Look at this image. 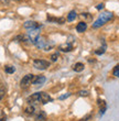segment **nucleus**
Wrapping results in <instances>:
<instances>
[{
  "label": "nucleus",
  "mask_w": 119,
  "mask_h": 121,
  "mask_svg": "<svg viewBox=\"0 0 119 121\" xmlns=\"http://www.w3.org/2000/svg\"><path fill=\"white\" fill-rule=\"evenodd\" d=\"M58 57H60L58 53H54V54L51 55V60H52V62H56V60H58Z\"/></svg>",
  "instance_id": "obj_15"
},
{
  "label": "nucleus",
  "mask_w": 119,
  "mask_h": 121,
  "mask_svg": "<svg viewBox=\"0 0 119 121\" xmlns=\"http://www.w3.org/2000/svg\"><path fill=\"white\" fill-rule=\"evenodd\" d=\"M0 121H4V119H0Z\"/></svg>",
  "instance_id": "obj_24"
},
{
  "label": "nucleus",
  "mask_w": 119,
  "mask_h": 121,
  "mask_svg": "<svg viewBox=\"0 0 119 121\" xmlns=\"http://www.w3.org/2000/svg\"><path fill=\"white\" fill-rule=\"evenodd\" d=\"M87 29V23L86 22H79L77 23V26H76V31L79 32V33H83V32H85Z\"/></svg>",
  "instance_id": "obj_9"
},
{
  "label": "nucleus",
  "mask_w": 119,
  "mask_h": 121,
  "mask_svg": "<svg viewBox=\"0 0 119 121\" xmlns=\"http://www.w3.org/2000/svg\"><path fill=\"white\" fill-rule=\"evenodd\" d=\"M34 77L35 76H34L33 74H28V75H26V76L21 79V82H20L21 87H22V88H26V87H29L30 85H32L33 80H34Z\"/></svg>",
  "instance_id": "obj_4"
},
{
  "label": "nucleus",
  "mask_w": 119,
  "mask_h": 121,
  "mask_svg": "<svg viewBox=\"0 0 119 121\" xmlns=\"http://www.w3.org/2000/svg\"><path fill=\"white\" fill-rule=\"evenodd\" d=\"M113 18H114V14L111 12H109V11L100 13L99 17H98V19L93 23V28L94 29H98V28H100V26H103L105 23H107L108 21H110Z\"/></svg>",
  "instance_id": "obj_1"
},
{
  "label": "nucleus",
  "mask_w": 119,
  "mask_h": 121,
  "mask_svg": "<svg viewBox=\"0 0 119 121\" xmlns=\"http://www.w3.org/2000/svg\"><path fill=\"white\" fill-rule=\"evenodd\" d=\"M89 13H82V17H84V18H86V19L88 20H92V16H88Z\"/></svg>",
  "instance_id": "obj_20"
},
{
  "label": "nucleus",
  "mask_w": 119,
  "mask_h": 121,
  "mask_svg": "<svg viewBox=\"0 0 119 121\" xmlns=\"http://www.w3.org/2000/svg\"><path fill=\"white\" fill-rule=\"evenodd\" d=\"M70 96H71V92H66L65 95L60 96V97H58V99H61V100H63V99H66L67 97H70Z\"/></svg>",
  "instance_id": "obj_18"
},
{
  "label": "nucleus",
  "mask_w": 119,
  "mask_h": 121,
  "mask_svg": "<svg viewBox=\"0 0 119 121\" xmlns=\"http://www.w3.org/2000/svg\"><path fill=\"white\" fill-rule=\"evenodd\" d=\"M0 1H2L3 3H9V0H0Z\"/></svg>",
  "instance_id": "obj_22"
},
{
  "label": "nucleus",
  "mask_w": 119,
  "mask_h": 121,
  "mask_svg": "<svg viewBox=\"0 0 119 121\" xmlns=\"http://www.w3.org/2000/svg\"><path fill=\"white\" fill-rule=\"evenodd\" d=\"M17 1H21V0H17Z\"/></svg>",
  "instance_id": "obj_25"
},
{
  "label": "nucleus",
  "mask_w": 119,
  "mask_h": 121,
  "mask_svg": "<svg viewBox=\"0 0 119 121\" xmlns=\"http://www.w3.org/2000/svg\"><path fill=\"white\" fill-rule=\"evenodd\" d=\"M23 26H24V29L26 30H32V29H41L42 26L41 24H39L38 22H35V21H26L24 22V24H23Z\"/></svg>",
  "instance_id": "obj_5"
},
{
  "label": "nucleus",
  "mask_w": 119,
  "mask_h": 121,
  "mask_svg": "<svg viewBox=\"0 0 119 121\" xmlns=\"http://www.w3.org/2000/svg\"><path fill=\"white\" fill-rule=\"evenodd\" d=\"M4 70H6V73H8V74H13L14 70H16V68L13 66H9V65H8V66L4 67Z\"/></svg>",
  "instance_id": "obj_14"
},
{
  "label": "nucleus",
  "mask_w": 119,
  "mask_h": 121,
  "mask_svg": "<svg viewBox=\"0 0 119 121\" xmlns=\"http://www.w3.org/2000/svg\"><path fill=\"white\" fill-rule=\"evenodd\" d=\"M53 99H52V97L48 94H46V92H43L41 91L40 92V102L41 104H48V102L52 101Z\"/></svg>",
  "instance_id": "obj_6"
},
{
  "label": "nucleus",
  "mask_w": 119,
  "mask_h": 121,
  "mask_svg": "<svg viewBox=\"0 0 119 121\" xmlns=\"http://www.w3.org/2000/svg\"><path fill=\"white\" fill-rule=\"evenodd\" d=\"M45 76H42V75H38V76L34 77V80H33V85H35V86H41L43 84L45 83Z\"/></svg>",
  "instance_id": "obj_7"
},
{
  "label": "nucleus",
  "mask_w": 119,
  "mask_h": 121,
  "mask_svg": "<svg viewBox=\"0 0 119 121\" xmlns=\"http://www.w3.org/2000/svg\"><path fill=\"white\" fill-rule=\"evenodd\" d=\"M84 67H85V65H84L83 63H80V62H78V63L74 64V66H73V69H74L75 72H77V73H79V72L84 70Z\"/></svg>",
  "instance_id": "obj_10"
},
{
  "label": "nucleus",
  "mask_w": 119,
  "mask_h": 121,
  "mask_svg": "<svg viewBox=\"0 0 119 121\" xmlns=\"http://www.w3.org/2000/svg\"><path fill=\"white\" fill-rule=\"evenodd\" d=\"M113 74H114V76L119 77V66H116V67H115V68H114V70H113Z\"/></svg>",
  "instance_id": "obj_17"
},
{
  "label": "nucleus",
  "mask_w": 119,
  "mask_h": 121,
  "mask_svg": "<svg viewBox=\"0 0 119 121\" xmlns=\"http://www.w3.org/2000/svg\"><path fill=\"white\" fill-rule=\"evenodd\" d=\"M26 112L28 115H34V113H35V107L33 105H29L26 108Z\"/></svg>",
  "instance_id": "obj_13"
},
{
  "label": "nucleus",
  "mask_w": 119,
  "mask_h": 121,
  "mask_svg": "<svg viewBox=\"0 0 119 121\" xmlns=\"http://www.w3.org/2000/svg\"><path fill=\"white\" fill-rule=\"evenodd\" d=\"M41 121H51V120H48V119H44V120H41Z\"/></svg>",
  "instance_id": "obj_23"
},
{
  "label": "nucleus",
  "mask_w": 119,
  "mask_h": 121,
  "mask_svg": "<svg viewBox=\"0 0 119 121\" xmlns=\"http://www.w3.org/2000/svg\"><path fill=\"white\" fill-rule=\"evenodd\" d=\"M96 9H97V10H101V9H104V4H103V3H99V4H98V6L96 7Z\"/></svg>",
  "instance_id": "obj_21"
},
{
  "label": "nucleus",
  "mask_w": 119,
  "mask_h": 121,
  "mask_svg": "<svg viewBox=\"0 0 119 121\" xmlns=\"http://www.w3.org/2000/svg\"><path fill=\"white\" fill-rule=\"evenodd\" d=\"M77 17V13H76V11H74V10H72L71 12H68V14H67V21H74L75 20V18Z\"/></svg>",
  "instance_id": "obj_12"
},
{
  "label": "nucleus",
  "mask_w": 119,
  "mask_h": 121,
  "mask_svg": "<svg viewBox=\"0 0 119 121\" xmlns=\"http://www.w3.org/2000/svg\"><path fill=\"white\" fill-rule=\"evenodd\" d=\"M98 106L100 107V113L101 115H104L105 113V111H106V109H107V105H106V102L104 101V100H98Z\"/></svg>",
  "instance_id": "obj_11"
},
{
  "label": "nucleus",
  "mask_w": 119,
  "mask_h": 121,
  "mask_svg": "<svg viewBox=\"0 0 119 121\" xmlns=\"http://www.w3.org/2000/svg\"><path fill=\"white\" fill-rule=\"evenodd\" d=\"M33 66L35 67L36 69L44 70L50 67V62H48V60H41V58H38V60H33Z\"/></svg>",
  "instance_id": "obj_3"
},
{
  "label": "nucleus",
  "mask_w": 119,
  "mask_h": 121,
  "mask_svg": "<svg viewBox=\"0 0 119 121\" xmlns=\"http://www.w3.org/2000/svg\"><path fill=\"white\" fill-rule=\"evenodd\" d=\"M95 53H96L97 55H101V54H104V53H105V46H104V48H98L97 51H95Z\"/></svg>",
  "instance_id": "obj_16"
},
{
  "label": "nucleus",
  "mask_w": 119,
  "mask_h": 121,
  "mask_svg": "<svg viewBox=\"0 0 119 121\" xmlns=\"http://www.w3.org/2000/svg\"><path fill=\"white\" fill-rule=\"evenodd\" d=\"M79 96H82V97H86V96H88V91H87V90H80Z\"/></svg>",
  "instance_id": "obj_19"
},
{
  "label": "nucleus",
  "mask_w": 119,
  "mask_h": 121,
  "mask_svg": "<svg viewBox=\"0 0 119 121\" xmlns=\"http://www.w3.org/2000/svg\"><path fill=\"white\" fill-rule=\"evenodd\" d=\"M58 48H60L62 52H71V51H73V45L67 42V43H65V44L60 45Z\"/></svg>",
  "instance_id": "obj_8"
},
{
  "label": "nucleus",
  "mask_w": 119,
  "mask_h": 121,
  "mask_svg": "<svg viewBox=\"0 0 119 121\" xmlns=\"http://www.w3.org/2000/svg\"><path fill=\"white\" fill-rule=\"evenodd\" d=\"M33 44L35 45L38 48L43 50V51H48V50H51L53 48V44H51V42L48 41L45 36H43V35H40Z\"/></svg>",
  "instance_id": "obj_2"
}]
</instances>
